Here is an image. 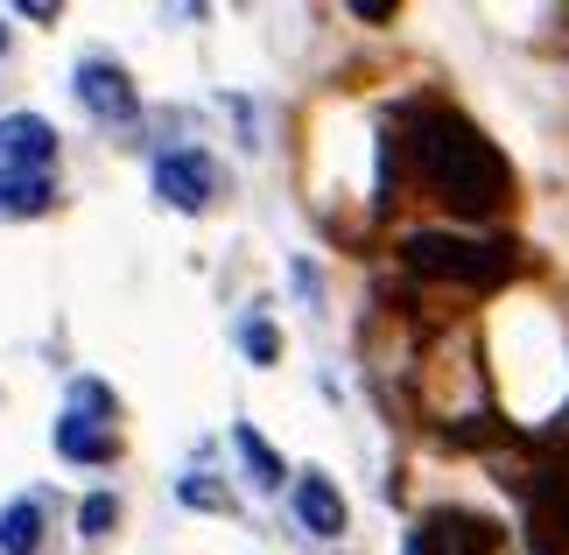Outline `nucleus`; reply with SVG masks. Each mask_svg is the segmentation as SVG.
I'll return each instance as SVG.
<instances>
[{
  "mask_svg": "<svg viewBox=\"0 0 569 555\" xmlns=\"http://www.w3.org/2000/svg\"><path fill=\"white\" fill-rule=\"evenodd\" d=\"M408 162L422 176V190L457 218H492L513 205V169L465 113L450 106H422L408 120Z\"/></svg>",
  "mask_w": 569,
  "mask_h": 555,
  "instance_id": "f257e3e1",
  "label": "nucleus"
},
{
  "mask_svg": "<svg viewBox=\"0 0 569 555\" xmlns=\"http://www.w3.org/2000/svg\"><path fill=\"white\" fill-rule=\"evenodd\" d=\"M401 260L415 275H429V281H465V288H499V281H513L520 268V247L513 239H478V232H408L401 239Z\"/></svg>",
  "mask_w": 569,
  "mask_h": 555,
  "instance_id": "f03ea898",
  "label": "nucleus"
},
{
  "mask_svg": "<svg viewBox=\"0 0 569 555\" xmlns=\"http://www.w3.org/2000/svg\"><path fill=\"white\" fill-rule=\"evenodd\" d=\"M492 548H499V527L486 514H465V506H436L408 535V555H492Z\"/></svg>",
  "mask_w": 569,
  "mask_h": 555,
  "instance_id": "7ed1b4c3",
  "label": "nucleus"
},
{
  "mask_svg": "<svg viewBox=\"0 0 569 555\" xmlns=\"http://www.w3.org/2000/svg\"><path fill=\"white\" fill-rule=\"evenodd\" d=\"M156 197H162V205H177V211H204L211 197H218V162H211L204 148L156 155Z\"/></svg>",
  "mask_w": 569,
  "mask_h": 555,
  "instance_id": "20e7f679",
  "label": "nucleus"
},
{
  "mask_svg": "<svg viewBox=\"0 0 569 555\" xmlns=\"http://www.w3.org/2000/svg\"><path fill=\"white\" fill-rule=\"evenodd\" d=\"M71 85H78L84 113H92V120H106V127H127V120L141 113V99H134V78H127L113 57H84Z\"/></svg>",
  "mask_w": 569,
  "mask_h": 555,
  "instance_id": "39448f33",
  "label": "nucleus"
},
{
  "mask_svg": "<svg viewBox=\"0 0 569 555\" xmlns=\"http://www.w3.org/2000/svg\"><path fill=\"white\" fill-rule=\"evenodd\" d=\"M528 548L535 555H569V478L549 472L528 493Z\"/></svg>",
  "mask_w": 569,
  "mask_h": 555,
  "instance_id": "423d86ee",
  "label": "nucleus"
},
{
  "mask_svg": "<svg viewBox=\"0 0 569 555\" xmlns=\"http://www.w3.org/2000/svg\"><path fill=\"white\" fill-rule=\"evenodd\" d=\"M57 162V127L36 113H8L0 120V169H50Z\"/></svg>",
  "mask_w": 569,
  "mask_h": 555,
  "instance_id": "0eeeda50",
  "label": "nucleus"
},
{
  "mask_svg": "<svg viewBox=\"0 0 569 555\" xmlns=\"http://www.w3.org/2000/svg\"><path fill=\"white\" fill-rule=\"evenodd\" d=\"M296 521L310 527V535L338 542V535H345V493H338L323 472H302V478H296Z\"/></svg>",
  "mask_w": 569,
  "mask_h": 555,
  "instance_id": "6e6552de",
  "label": "nucleus"
},
{
  "mask_svg": "<svg viewBox=\"0 0 569 555\" xmlns=\"http://www.w3.org/2000/svg\"><path fill=\"white\" fill-rule=\"evenodd\" d=\"M57 205L50 169H0V218H36Z\"/></svg>",
  "mask_w": 569,
  "mask_h": 555,
  "instance_id": "1a4fd4ad",
  "label": "nucleus"
},
{
  "mask_svg": "<svg viewBox=\"0 0 569 555\" xmlns=\"http://www.w3.org/2000/svg\"><path fill=\"white\" fill-rule=\"evenodd\" d=\"M57 450L71 457V464H106L120 450L113 443V429L106 422H84V415H57Z\"/></svg>",
  "mask_w": 569,
  "mask_h": 555,
  "instance_id": "9d476101",
  "label": "nucleus"
},
{
  "mask_svg": "<svg viewBox=\"0 0 569 555\" xmlns=\"http://www.w3.org/2000/svg\"><path fill=\"white\" fill-rule=\"evenodd\" d=\"M232 450L239 464H247V478L260 485V493H281V457H274V443L253 429V422H232Z\"/></svg>",
  "mask_w": 569,
  "mask_h": 555,
  "instance_id": "9b49d317",
  "label": "nucleus"
},
{
  "mask_svg": "<svg viewBox=\"0 0 569 555\" xmlns=\"http://www.w3.org/2000/svg\"><path fill=\"white\" fill-rule=\"evenodd\" d=\"M42 548V506L36 499H14L0 514V555H36Z\"/></svg>",
  "mask_w": 569,
  "mask_h": 555,
  "instance_id": "f8f14e48",
  "label": "nucleus"
},
{
  "mask_svg": "<svg viewBox=\"0 0 569 555\" xmlns=\"http://www.w3.org/2000/svg\"><path fill=\"white\" fill-rule=\"evenodd\" d=\"M71 415H84V422H106V429H113L120 402H113V387H106V380H78V387H71Z\"/></svg>",
  "mask_w": 569,
  "mask_h": 555,
  "instance_id": "ddd939ff",
  "label": "nucleus"
},
{
  "mask_svg": "<svg viewBox=\"0 0 569 555\" xmlns=\"http://www.w3.org/2000/svg\"><path fill=\"white\" fill-rule=\"evenodd\" d=\"M239 345H247L253 366H274V359H281V338H274L268 317H247V324H239Z\"/></svg>",
  "mask_w": 569,
  "mask_h": 555,
  "instance_id": "4468645a",
  "label": "nucleus"
},
{
  "mask_svg": "<svg viewBox=\"0 0 569 555\" xmlns=\"http://www.w3.org/2000/svg\"><path fill=\"white\" fill-rule=\"evenodd\" d=\"M113 521H120V499H113V493H92V499L78 506V527H84L92 542H106V535H113Z\"/></svg>",
  "mask_w": 569,
  "mask_h": 555,
  "instance_id": "2eb2a0df",
  "label": "nucleus"
},
{
  "mask_svg": "<svg viewBox=\"0 0 569 555\" xmlns=\"http://www.w3.org/2000/svg\"><path fill=\"white\" fill-rule=\"evenodd\" d=\"M177 493H183V506H204V514H232V493H226V485H211V478H183Z\"/></svg>",
  "mask_w": 569,
  "mask_h": 555,
  "instance_id": "dca6fc26",
  "label": "nucleus"
},
{
  "mask_svg": "<svg viewBox=\"0 0 569 555\" xmlns=\"http://www.w3.org/2000/svg\"><path fill=\"white\" fill-rule=\"evenodd\" d=\"M549 443H562V450H569V402H562V415L549 422Z\"/></svg>",
  "mask_w": 569,
  "mask_h": 555,
  "instance_id": "f3484780",
  "label": "nucleus"
},
{
  "mask_svg": "<svg viewBox=\"0 0 569 555\" xmlns=\"http://www.w3.org/2000/svg\"><path fill=\"white\" fill-rule=\"evenodd\" d=\"M0 42H8V29H0Z\"/></svg>",
  "mask_w": 569,
  "mask_h": 555,
  "instance_id": "a211bd4d",
  "label": "nucleus"
}]
</instances>
